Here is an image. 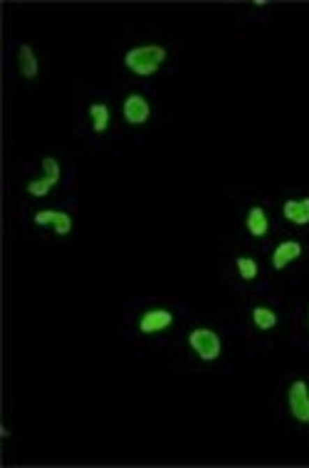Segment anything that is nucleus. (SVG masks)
Listing matches in <instances>:
<instances>
[{
    "label": "nucleus",
    "instance_id": "nucleus-12",
    "mask_svg": "<svg viewBox=\"0 0 309 468\" xmlns=\"http://www.w3.org/2000/svg\"><path fill=\"white\" fill-rule=\"evenodd\" d=\"M250 317H253V325H255L257 330H262V332H270V330H275L277 322H280L277 312L272 310V307H267V305H257V307H253Z\"/></svg>",
    "mask_w": 309,
    "mask_h": 468
},
{
    "label": "nucleus",
    "instance_id": "nucleus-2",
    "mask_svg": "<svg viewBox=\"0 0 309 468\" xmlns=\"http://www.w3.org/2000/svg\"><path fill=\"white\" fill-rule=\"evenodd\" d=\"M188 347L201 362H216L223 354V339L213 327H195L188 332Z\"/></svg>",
    "mask_w": 309,
    "mask_h": 468
},
{
    "label": "nucleus",
    "instance_id": "nucleus-1",
    "mask_svg": "<svg viewBox=\"0 0 309 468\" xmlns=\"http://www.w3.org/2000/svg\"><path fill=\"white\" fill-rule=\"evenodd\" d=\"M168 60V52L163 45L146 43L124 52V67L136 77H153Z\"/></svg>",
    "mask_w": 309,
    "mask_h": 468
},
{
    "label": "nucleus",
    "instance_id": "nucleus-7",
    "mask_svg": "<svg viewBox=\"0 0 309 468\" xmlns=\"http://www.w3.org/2000/svg\"><path fill=\"white\" fill-rule=\"evenodd\" d=\"M302 258V243L299 240H282V243L275 245V251H272L270 256V263H272V270H285L287 265H292L294 261H299Z\"/></svg>",
    "mask_w": 309,
    "mask_h": 468
},
{
    "label": "nucleus",
    "instance_id": "nucleus-10",
    "mask_svg": "<svg viewBox=\"0 0 309 468\" xmlns=\"http://www.w3.org/2000/svg\"><path fill=\"white\" fill-rule=\"evenodd\" d=\"M282 216L285 221L294 226H307L309 224V196L307 198H287L282 203Z\"/></svg>",
    "mask_w": 309,
    "mask_h": 468
},
{
    "label": "nucleus",
    "instance_id": "nucleus-4",
    "mask_svg": "<svg viewBox=\"0 0 309 468\" xmlns=\"http://www.w3.org/2000/svg\"><path fill=\"white\" fill-rule=\"evenodd\" d=\"M289 414L299 424H309V384L304 379H294L287 392Z\"/></svg>",
    "mask_w": 309,
    "mask_h": 468
},
{
    "label": "nucleus",
    "instance_id": "nucleus-11",
    "mask_svg": "<svg viewBox=\"0 0 309 468\" xmlns=\"http://www.w3.org/2000/svg\"><path fill=\"white\" fill-rule=\"evenodd\" d=\"M87 115H89V122H92L94 134H104V131L109 129V124H112V112H109V107L104 102L89 104Z\"/></svg>",
    "mask_w": 309,
    "mask_h": 468
},
{
    "label": "nucleus",
    "instance_id": "nucleus-13",
    "mask_svg": "<svg viewBox=\"0 0 309 468\" xmlns=\"http://www.w3.org/2000/svg\"><path fill=\"white\" fill-rule=\"evenodd\" d=\"M235 270H238V275L245 280V283H253V280L260 275V265H257V261L255 258H248V256L235 258Z\"/></svg>",
    "mask_w": 309,
    "mask_h": 468
},
{
    "label": "nucleus",
    "instance_id": "nucleus-15",
    "mask_svg": "<svg viewBox=\"0 0 309 468\" xmlns=\"http://www.w3.org/2000/svg\"><path fill=\"white\" fill-rule=\"evenodd\" d=\"M43 176H47V179L52 181L54 186L60 184L62 169H60V161H57L54 156H45L43 159Z\"/></svg>",
    "mask_w": 309,
    "mask_h": 468
},
{
    "label": "nucleus",
    "instance_id": "nucleus-8",
    "mask_svg": "<svg viewBox=\"0 0 309 468\" xmlns=\"http://www.w3.org/2000/svg\"><path fill=\"white\" fill-rule=\"evenodd\" d=\"M15 67H17V75L25 77V80H35L40 72V60L38 54H35V47L27 43H20L15 50Z\"/></svg>",
    "mask_w": 309,
    "mask_h": 468
},
{
    "label": "nucleus",
    "instance_id": "nucleus-14",
    "mask_svg": "<svg viewBox=\"0 0 309 468\" xmlns=\"http://www.w3.org/2000/svg\"><path fill=\"white\" fill-rule=\"evenodd\" d=\"M52 181L47 179V176H40V179H33L30 181V184L25 186L27 189V193H30V196L33 198H45L50 193V191H52Z\"/></svg>",
    "mask_w": 309,
    "mask_h": 468
},
{
    "label": "nucleus",
    "instance_id": "nucleus-3",
    "mask_svg": "<svg viewBox=\"0 0 309 468\" xmlns=\"http://www.w3.org/2000/svg\"><path fill=\"white\" fill-rule=\"evenodd\" d=\"M121 117H124V122L131 126L146 124V122L151 119V102L139 92L126 94L124 104H121Z\"/></svg>",
    "mask_w": 309,
    "mask_h": 468
},
{
    "label": "nucleus",
    "instance_id": "nucleus-9",
    "mask_svg": "<svg viewBox=\"0 0 309 468\" xmlns=\"http://www.w3.org/2000/svg\"><path fill=\"white\" fill-rule=\"evenodd\" d=\"M245 228L253 238H265L270 233V218L262 206H250L248 216H245Z\"/></svg>",
    "mask_w": 309,
    "mask_h": 468
},
{
    "label": "nucleus",
    "instance_id": "nucleus-5",
    "mask_svg": "<svg viewBox=\"0 0 309 468\" xmlns=\"http://www.w3.org/2000/svg\"><path fill=\"white\" fill-rule=\"evenodd\" d=\"M176 315L166 307H151V310H144L136 327H139V332L142 335H158V332H166L168 327L174 325Z\"/></svg>",
    "mask_w": 309,
    "mask_h": 468
},
{
    "label": "nucleus",
    "instance_id": "nucleus-6",
    "mask_svg": "<svg viewBox=\"0 0 309 468\" xmlns=\"http://www.w3.org/2000/svg\"><path fill=\"white\" fill-rule=\"evenodd\" d=\"M33 224L40 228H52L54 235H70L75 228V221L67 211H54V208H45L33 216Z\"/></svg>",
    "mask_w": 309,
    "mask_h": 468
}]
</instances>
